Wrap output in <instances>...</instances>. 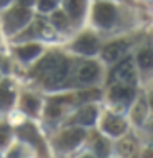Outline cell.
<instances>
[{
	"label": "cell",
	"instance_id": "obj_8",
	"mask_svg": "<svg viewBox=\"0 0 153 158\" xmlns=\"http://www.w3.org/2000/svg\"><path fill=\"white\" fill-rule=\"evenodd\" d=\"M74 49L82 54H92L97 51V40L92 35H82L81 38H77V41L74 43Z\"/></svg>",
	"mask_w": 153,
	"mask_h": 158
},
{
	"label": "cell",
	"instance_id": "obj_23",
	"mask_svg": "<svg viewBox=\"0 0 153 158\" xmlns=\"http://www.w3.org/2000/svg\"><path fill=\"white\" fill-rule=\"evenodd\" d=\"M10 138V130L7 125H0V147L5 145Z\"/></svg>",
	"mask_w": 153,
	"mask_h": 158
},
{
	"label": "cell",
	"instance_id": "obj_16",
	"mask_svg": "<svg viewBox=\"0 0 153 158\" xmlns=\"http://www.w3.org/2000/svg\"><path fill=\"white\" fill-rule=\"evenodd\" d=\"M66 10L71 17L77 18L84 10V0H66Z\"/></svg>",
	"mask_w": 153,
	"mask_h": 158
},
{
	"label": "cell",
	"instance_id": "obj_26",
	"mask_svg": "<svg viewBox=\"0 0 153 158\" xmlns=\"http://www.w3.org/2000/svg\"><path fill=\"white\" fill-rule=\"evenodd\" d=\"M96 152L99 153V155H105L107 153V143L102 140V138H99V140L96 142Z\"/></svg>",
	"mask_w": 153,
	"mask_h": 158
},
{
	"label": "cell",
	"instance_id": "obj_9",
	"mask_svg": "<svg viewBox=\"0 0 153 158\" xmlns=\"http://www.w3.org/2000/svg\"><path fill=\"white\" fill-rule=\"evenodd\" d=\"M127 41H114L110 44H107L104 48V58L107 61H115L120 56H123V53L127 51Z\"/></svg>",
	"mask_w": 153,
	"mask_h": 158
},
{
	"label": "cell",
	"instance_id": "obj_3",
	"mask_svg": "<svg viewBox=\"0 0 153 158\" xmlns=\"http://www.w3.org/2000/svg\"><path fill=\"white\" fill-rule=\"evenodd\" d=\"M66 76H68V61H66V59H63V61L59 63L51 73L46 74V76L43 77L44 86L49 87V89H51V87H58L59 84L66 79Z\"/></svg>",
	"mask_w": 153,
	"mask_h": 158
},
{
	"label": "cell",
	"instance_id": "obj_24",
	"mask_svg": "<svg viewBox=\"0 0 153 158\" xmlns=\"http://www.w3.org/2000/svg\"><path fill=\"white\" fill-rule=\"evenodd\" d=\"M54 5H56V0H39L38 7L41 12H48V10H51Z\"/></svg>",
	"mask_w": 153,
	"mask_h": 158
},
{
	"label": "cell",
	"instance_id": "obj_5",
	"mask_svg": "<svg viewBox=\"0 0 153 158\" xmlns=\"http://www.w3.org/2000/svg\"><path fill=\"white\" fill-rule=\"evenodd\" d=\"M61 61H63L61 56H56V54H48V56H44L41 61L36 64V68H35L33 74H35V76H41V77H44L46 74L51 73L53 69L56 68Z\"/></svg>",
	"mask_w": 153,
	"mask_h": 158
},
{
	"label": "cell",
	"instance_id": "obj_21",
	"mask_svg": "<svg viewBox=\"0 0 153 158\" xmlns=\"http://www.w3.org/2000/svg\"><path fill=\"white\" fill-rule=\"evenodd\" d=\"M53 23L56 25L58 28H64V27H66L68 22H66V17H64V13H63V12L53 13Z\"/></svg>",
	"mask_w": 153,
	"mask_h": 158
},
{
	"label": "cell",
	"instance_id": "obj_29",
	"mask_svg": "<svg viewBox=\"0 0 153 158\" xmlns=\"http://www.w3.org/2000/svg\"><path fill=\"white\" fill-rule=\"evenodd\" d=\"M5 3H8V0H0V7H3Z\"/></svg>",
	"mask_w": 153,
	"mask_h": 158
},
{
	"label": "cell",
	"instance_id": "obj_12",
	"mask_svg": "<svg viewBox=\"0 0 153 158\" xmlns=\"http://www.w3.org/2000/svg\"><path fill=\"white\" fill-rule=\"evenodd\" d=\"M18 135L20 138H23V140H27L30 143H35V145H38V133L36 130H35L33 125H30V123H27V125H22L18 128Z\"/></svg>",
	"mask_w": 153,
	"mask_h": 158
},
{
	"label": "cell",
	"instance_id": "obj_2",
	"mask_svg": "<svg viewBox=\"0 0 153 158\" xmlns=\"http://www.w3.org/2000/svg\"><path fill=\"white\" fill-rule=\"evenodd\" d=\"M114 79H117V81H120L123 84H135V69H133V64H132V59H125V61H122L118 66L115 68V71L112 74Z\"/></svg>",
	"mask_w": 153,
	"mask_h": 158
},
{
	"label": "cell",
	"instance_id": "obj_7",
	"mask_svg": "<svg viewBox=\"0 0 153 158\" xmlns=\"http://www.w3.org/2000/svg\"><path fill=\"white\" fill-rule=\"evenodd\" d=\"M84 138V130L81 128H71V130H66L59 137V147L64 148V150H69V148H74Z\"/></svg>",
	"mask_w": 153,
	"mask_h": 158
},
{
	"label": "cell",
	"instance_id": "obj_4",
	"mask_svg": "<svg viewBox=\"0 0 153 158\" xmlns=\"http://www.w3.org/2000/svg\"><path fill=\"white\" fill-rule=\"evenodd\" d=\"M115 18V10L109 3H97L94 8V20L101 27H110Z\"/></svg>",
	"mask_w": 153,
	"mask_h": 158
},
{
	"label": "cell",
	"instance_id": "obj_6",
	"mask_svg": "<svg viewBox=\"0 0 153 158\" xmlns=\"http://www.w3.org/2000/svg\"><path fill=\"white\" fill-rule=\"evenodd\" d=\"M109 97L110 101L114 102H118V104H128L133 97V89L127 84H117L110 89L109 92Z\"/></svg>",
	"mask_w": 153,
	"mask_h": 158
},
{
	"label": "cell",
	"instance_id": "obj_20",
	"mask_svg": "<svg viewBox=\"0 0 153 158\" xmlns=\"http://www.w3.org/2000/svg\"><path fill=\"white\" fill-rule=\"evenodd\" d=\"M145 112H147V109H145V102L140 101V102L137 104L135 110H133V118H135L137 122H142V120H143V117H145Z\"/></svg>",
	"mask_w": 153,
	"mask_h": 158
},
{
	"label": "cell",
	"instance_id": "obj_28",
	"mask_svg": "<svg viewBox=\"0 0 153 158\" xmlns=\"http://www.w3.org/2000/svg\"><path fill=\"white\" fill-rule=\"evenodd\" d=\"M18 2L22 3L23 7H30V5H31V3L35 2V0H18Z\"/></svg>",
	"mask_w": 153,
	"mask_h": 158
},
{
	"label": "cell",
	"instance_id": "obj_14",
	"mask_svg": "<svg viewBox=\"0 0 153 158\" xmlns=\"http://www.w3.org/2000/svg\"><path fill=\"white\" fill-rule=\"evenodd\" d=\"M13 92L10 91V87H8V84L7 82H3L2 86H0V107L2 109H8L10 106H12V102H13Z\"/></svg>",
	"mask_w": 153,
	"mask_h": 158
},
{
	"label": "cell",
	"instance_id": "obj_13",
	"mask_svg": "<svg viewBox=\"0 0 153 158\" xmlns=\"http://www.w3.org/2000/svg\"><path fill=\"white\" fill-rule=\"evenodd\" d=\"M137 150H138L137 142L133 140V138H130V137L118 143V152H120L122 155H125V156H133L137 153Z\"/></svg>",
	"mask_w": 153,
	"mask_h": 158
},
{
	"label": "cell",
	"instance_id": "obj_18",
	"mask_svg": "<svg viewBox=\"0 0 153 158\" xmlns=\"http://www.w3.org/2000/svg\"><path fill=\"white\" fill-rule=\"evenodd\" d=\"M138 64H140V68L143 69H148L153 66V51L151 49H142L140 53H138Z\"/></svg>",
	"mask_w": 153,
	"mask_h": 158
},
{
	"label": "cell",
	"instance_id": "obj_19",
	"mask_svg": "<svg viewBox=\"0 0 153 158\" xmlns=\"http://www.w3.org/2000/svg\"><path fill=\"white\" fill-rule=\"evenodd\" d=\"M22 106H23V110L25 112L35 114V112H36V109H38V106H39V102L33 96H25L23 101H22Z\"/></svg>",
	"mask_w": 153,
	"mask_h": 158
},
{
	"label": "cell",
	"instance_id": "obj_30",
	"mask_svg": "<svg viewBox=\"0 0 153 158\" xmlns=\"http://www.w3.org/2000/svg\"><path fill=\"white\" fill-rule=\"evenodd\" d=\"M150 104H151V107H153V96H151V101H150Z\"/></svg>",
	"mask_w": 153,
	"mask_h": 158
},
{
	"label": "cell",
	"instance_id": "obj_1",
	"mask_svg": "<svg viewBox=\"0 0 153 158\" xmlns=\"http://www.w3.org/2000/svg\"><path fill=\"white\" fill-rule=\"evenodd\" d=\"M30 17H31V15H30L28 8H25V7L13 8L12 12L7 15V18H5V30H7L8 33H12L15 30L22 28L23 25H27Z\"/></svg>",
	"mask_w": 153,
	"mask_h": 158
},
{
	"label": "cell",
	"instance_id": "obj_10",
	"mask_svg": "<svg viewBox=\"0 0 153 158\" xmlns=\"http://www.w3.org/2000/svg\"><path fill=\"white\" fill-rule=\"evenodd\" d=\"M97 73H99L97 64L92 63V61H86V63H82L77 69V79L82 81V82L94 81V79L97 77Z\"/></svg>",
	"mask_w": 153,
	"mask_h": 158
},
{
	"label": "cell",
	"instance_id": "obj_11",
	"mask_svg": "<svg viewBox=\"0 0 153 158\" xmlns=\"http://www.w3.org/2000/svg\"><path fill=\"white\" fill-rule=\"evenodd\" d=\"M104 128H105V132L112 133V135H120V133L125 132V122H123V118L120 117H107L105 122H104Z\"/></svg>",
	"mask_w": 153,
	"mask_h": 158
},
{
	"label": "cell",
	"instance_id": "obj_27",
	"mask_svg": "<svg viewBox=\"0 0 153 158\" xmlns=\"http://www.w3.org/2000/svg\"><path fill=\"white\" fill-rule=\"evenodd\" d=\"M46 114L49 117H56V115H59L61 114V109H59L56 104H51V106L48 107V110H46Z\"/></svg>",
	"mask_w": 153,
	"mask_h": 158
},
{
	"label": "cell",
	"instance_id": "obj_31",
	"mask_svg": "<svg viewBox=\"0 0 153 158\" xmlns=\"http://www.w3.org/2000/svg\"><path fill=\"white\" fill-rule=\"evenodd\" d=\"M56 2H58V0H56Z\"/></svg>",
	"mask_w": 153,
	"mask_h": 158
},
{
	"label": "cell",
	"instance_id": "obj_25",
	"mask_svg": "<svg viewBox=\"0 0 153 158\" xmlns=\"http://www.w3.org/2000/svg\"><path fill=\"white\" fill-rule=\"evenodd\" d=\"M35 27H38V28H39V30H38V33H39V35H43V36H48V38H49V36H53V31H49V28H48L43 22H38L36 25H35Z\"/></svg>",
	"mask_w": 153,
	"mask_h": 158
},
{
	"label": "cell",
	"instance_id": "obj_15",
	"mask_svg": "<svg viewBox=\"0 0 153 158\" xmlns=\"http://www.w3.org/2000/svg\"><path fill=\"white\" fill-rule=\"evenodd\" d=\"M96 115H97L96 109L94 107H86L77 114V122L84 123V125H91V123H94V120H96Z\"/></svg>",
	"mask_w": 153,
	"mask_h": 158
},
{
	"label": "cell",
	"instance_id": "obj_22",
	"mask_svg": "<svg viewBox=\"0 0 153 158\" xmlns=\"http://www.w3.org/2000/svg\"><path fill=\"white\" fill-rule=\"evenodd\" d=\"M97 97H99V91H96V89H91V91L79 94V99H81V101H92V99H97Z\"/></svg>",
	"mask_w": 153,
	"mask_h": 158
},
{
	"label": "cell",
	"instance_id": "obj_17",
	"mask_svg": "<svg viewBox=\"0 0 153 158\" xmlns=\"http://www.w3.org/2000/svg\"><path fill=\"white\" fill-rule=\"evenodd\" d=\"M38 53H39V46H38V44H27V46H22V48L17 49V54L22 59H25V61L35 58Z\"/></svg>",
	"mask_w": 153,
	"mask_h": 158
}]
</instances>
